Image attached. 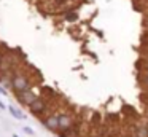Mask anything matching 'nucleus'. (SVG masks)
<instances>
[{
    "instance_id": "nucleus-10",
    "label": "nucleus",
    "mask_w": 148,
    "mask_h": 137,
    "mask_svg": "<svg viewBox=\"0 0 148 137\" xmlns=\"http://www.w3.org/2000/svg\"><path fill=\"white\" fill-rule=\"evenodd\" d=\"M143 24H145V25H147V27H148V14L145 16V19H143Z\"/></svg>"
},
{
    "instance_id": "nucleus-9",
    "label": "nucleus",
    "mask_w": 148,
    "mask_h": 137,
    "mask_svg": "<svg viewBox=\"0 0 148 137\" xmlns=\"http://www.w3.org/2000/svg\"><path fill=\"white\" fill-rule=\"evenodd\" d=\"M23 131H24V132L27 134V136H32V134H34V129H32V127H29V126L23 127Z\"/></svg>"
},
{
    "instance_id": "nucleus-12",
    "label": "nucleus",
    "mask_w": 148,
    "mask_h": 137,
    "mask_svg": "<svg viewBox=\"0 0 148 137\" xmlns=\"http://www.w3.org/2000/svg\"><path fill=\"white\" fill-rule=\"evenodd\" d=\"M145 72H148V64H147V67H145Z\"/></svg>"
},
{
    "instance_id": "nucleus-14",
    "label": "nucleus",
    "mask_w": 148,
    "mask_h": 137,
    "mask_svg": "<svg viewBox=\"0 0 148 137\" xmlns=\"http://www.w3.org/2000/svg\"><path fill=\"white\" fill-rule=\"evenodd\" d=\"M13 137H19V136H16V134H13Z\"/></svg>"
},
{
    "instance_id": "nucleus-7",
    "label": "nucleus",
    "mask_w": 148,
    "mask_h": 137,
    "mask_svg": "<svg viewBox=\"0 0 148 137\" xmlns=\"http://www.w3.org/2000/svg\"><path fill=\"white\" fill-rule=\"evenodd\" d=\"M135 137H148V129L145 124L137 127V132H135Z\"/></svg>"
},
{
    "instance_id": "nucleus-13",
    "label": "nucleus",
    "mask_w": 148,
    "mask_h": 137,
    "mask_svg": "<svg viewBox=\"0 0 148 137\" xmlns=\"http://www.w3.org/2000/svg\"><path fill=\"white\" fill-rule=\"evenodd\" d=\"M97 137H108V136H97Z\"/></svg>"
},
{
    "instance_id": "nucleus-4",
    "label": "nucleus",
    "mask_w": 148,
    "mask_h": 137,
    "mask_svg": "<svg viewBox=\"0 0 148 137\" xmlns=\"http://www.w3.org/2000/svg\"><path fill=\"white\" fill-rule=\"evenodd\" d=\"M42 123H43V126L49 131H59V115H58V112H53L51 115L42 118Z\"/></svg>"
},
{
    "instance_id": "nucleus-11",
    "label": "nucleus",
    "mask_w": 148,
    "mask_h": 137,
    "mask_svg": "<svg viewBox=\"0 0 148 137\" xmlns=\"http://www.w3.org/2000/svg\"><path fill=\"white\" fill-rule=\"evenodd\" d=\"M0 108H7V105H5L3 102H0Z\"/></svg>"
},
{
    "instance_id": "nucleus-3",
    "label": "nucleus",
    "mask_w": 148,
    "mask_h": 137,
    "mask_svg": "<svg viewBox=\"0 0 148 137\" xmlns=\"http://www.w3.org/2000/svg\"><path fill=\"white\" fill-rule=\"evenodd\" d=\"M38 97V94L37 92H34L32 89H29V91H24V92H16V99L19 104L26 105V107H29L30 104H34V101Z\"/></svg>"
},
{
    "instance_id": "nucleus-5",
    "label": "nucleus",
    "mask_w": 148,
    "mask_h": 137,
    "mask_svg": "<svg viewBox=\"0 0 148 137\" xmlns=\"http://www.w3.org/2000/svg\"><path fill=\"white\" fill-rule=\"evenodd\" d=\"M64 18H65V21H69V22H75V21L78 19V13H77V11H72V10H69V11H65Z\"/></svg>"
},
{
    "instance_id": "nucleus-8",
    "label": "nucleus",
    "mask_w": 148,
    "mask_h": 137,
    "mask_svg": "<svg viewBox=\"0 0 148 137\" xmlns=\"http://www.w3.org/2000/svg\"><path fill=\"white\" fill-rule=\"evenodd\" d=\"M138 80H140V85H145L148 88V72L147 73H138Z\"/></svg>"
},
{
    "instance_id": "nucleus-2",
    "label": "nucleus",
    "mask_w": 148,
    "mask_h": 137,
    "mask_svg": "<svg viewBox=\"0 0 148 137\" xmlns=\"http://www.w3.org/2000/svg\"><path fill=\"white\" fill-rule=\"evenodd\" d=\"M59 115V131H67L72 129L75 126V121H77V116L70 112H65V110H56Z\"/></svg>"
},
{
    "instance_id": "nucleus-6",
    "label": "nucleus",
    "mask_w": 148,
    "mask_h": 137,
    "mask_svg": "<svg viewBox=\"0 0 148 137\" xmlns=\"http://www.w3.org/2000/svg\"><path fill=\"white\" fill-rule=\"evenodd\" d=\"M8 112H10V113L13 115V116L16 118V120H24V115L21 113V112L18 110L16 107H11V105H8Z\"/></svg>"
},
{
    "instance_id": "nucleus-1",
    "label": "nucleus",
    "mask_w": 148,
    "mask_h": 137,
    "mask_svg": "<svg viewBox=\"0 0 148 137\" xmlns=\"http://www.w3.org/2000/svg\"><path fill=\"white\" fill-rule=\"evenodd\" d=\"M32 83L34 81L26 75V73L18 72L10 81V89L14 94H16V92H24V91H29V89L32 88Z\"/></svg>"
}]
</instances>
